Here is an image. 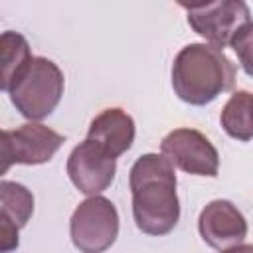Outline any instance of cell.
Here are the masks:
<instances>
[{
  "mask_svg": "<svg viewBox=\"0 0 253 253\" xmlns=\"http://www.w3.org/2000/svg\"><path fill=\"white\" fill-rule=\"evenodd\" d=\"M34 59L30 51L28 40L12 30L2 32L0 36V61H2V79L0 89L8 93L10 85L16 81V77L28 67V63Z\"/></svg>",
  "mask_w": 253,
  "mask_h": 253,
  "instance_id": "11",
  "label": "cell"
},
{
  "mask_svg": "<svg viewBox=\"0 0 253 253\" xmlns=\"http://www.w3.org/2000/svg\"><path fill=\"white\" fill-rule=\"evenodd\" d=\"M117 158H113L103 146L85 138L79 142L67 158V176L71 184L85 196H101L117 174Z\"/></svg>",
  "mask_w": 253,
  "mask_h": 253,
  "instance_id": "8",
  "label": "cell"
},
{
  "mask_svg": "<svg viewBox=\"0 0 253 253\" xmlns=\"http://www.w3.org/2000/svg\"><path fill=\"white\" fill-rule=\"evenodd\" d=\"M162 156L176 168L194 176H217L219 154L211 140L196 128H174L160 142Z\"/></svg>",
  "mask_w": 253,
  "mask_h": 253,
  "instance_id": "7",
  "label": "cell"
},
{
  "mask_svg": "<svg viewBox=\"0 0 253 253\" xmlns=\"http://www.w3.org/2000/svg\"><path fill=\"white\" fill-rule=\"evenodd\" d=\"M235 65L210 43L184 45L172 63V89L180 101L204 107L233 89Z\"/></svg>",
  "mask_w": 253,
  "mask_h": 253,
  "instance_id": "2",
  "label": "cell"
},
{
  "mask_svg": "<svg viewBox=\"0 0 253 253\" xmlns=\"http://www.w3.org/2000/svg\"><path fill=\"white\" fill-rule=\"evenodd\" d=\"M134 134L136 128L132 117L119 107L101 111L91 121L87 130V138L103 146L113 158H119L132 146Z\"/></svg>",
  "mask_w": 253,
  "mask_h": 253,
  "instance_id": "10",
  "label": "cell"
},
{
  "mask_svg": "<svg viewBox=\"0 0 253 253\" xmlns=\"http://www.w3.org/2000/svg\"><path fill=\"white\" fill-rule=\"evenodd\" d=\"M174 166L162 154H142L128 172L132 194V217L146 235H166L180 219V202L176 194Z\"/></svg>",
  "mask_w": 253,
  "mask_h": 253,
  "instance_id": "1",
  "label": "cell"
},
{
  "mask_svg": "<svg viewBox=\"0 0 253 253\" xmlns=\"http://www.w3.org/2000/svg\"><path fill=\"white\" fill-rule=\"evenodd\" d=\"M18 227L8 221L6 217H0V251L2 253H10L14 249H18L20 239H18Z\"/></svg>",
  "mask_w": 253,
  "mask_h": 253,
  "instance_id": "15",
  "label": "cell"
},
{
  "mask_svg": "<svg viewBox=\"0 0 253 253\" xmlns=\"http://www.w3.org/2000/svg\"><path fill=\"white\" fill-rule=\"evenodd\" d=\"M65 136L42 123H26L14 130H2V172L12 164H45L61 148Z\"/></svg>",
  "mask_w": 253,
  "mask_h": 253,
  "instance_id": "6",
  "label": "cell"
},
{
  "mask_svg": "<svg viewBox=\"0 0 253 253\" xmlns=\"http://www.w3.org/2000/svg\"><path fill=\"white\" fill-rule=\"evenodd\" d=\"M219 123L223 130L241 142L253 138V93L235 91L221 109Z\"/></svg>",
  "mask_w": 253,
  "mask_h": 253,
  "instance_id": "12",
  "label": "cell"
},
{
  "mask_svg": "<svg viewBox=\"0 0 253 253\" xmlns=\"http://www.w3.org/2000/svg\"><path fill=\"white\" fill-rule=\"evenodd\" d=\"M198 231L210 247L225 251L243 243L247 237V221L229 200H211L200 211Z\"/></svg>",
  "mask_w": 253,
  "mask_h": 253,
  "instance_id": "9",
  "label": "cell"
},
{
  "mask_svg": "<svg viewBox=\"0 0 253 253\" xmlns=\"http://www.w3.org/2000/svg\"><path fill=\"white\" fill-rule=\"evenodd\" d=\"M0 217L12 221L18 229H22L34 213V196L24 184L18 182H0Z\"/></svg>",
  "mask_w": 253,
  "mask_h": 253,
  "instance_id": "13",
  "label": "cell"
},
{
  "mask_svg": "<svg viewBox=\"0 0 253 253\" xmlns=\"http://www.w3.org/2000/svg\"><path fill=\"white\" fill-rule=\"evenodd\" d=\"M221 253H253V245L251 243H241V245H235V247H229Z\"/></svg>",
  "mask_w": 253,
  "mask_h": 253,
  "instance_id": "16",
  "label": "cell"
},
{
  "mask_svg": "<svg viewBox=\"0 0 253 253\" xmlns=\"http://www.w3.org/2000/svg\"><path fill=\"white\" fill-rule=\"evenodd\" d=\"M63 87L65 79L57 63L38 55L10 85L8 95L24 119L38 123L55 111L61 101Z\"/></svg>",
  "mask_w": 253,
  "mask_h": 253,
  "instance_id": "3",
  "label": "cell"
},
{
  "mask_svg": "<svg viewBox=\"0 0 253 253\" xmlns=\"http://www.w3.org/2000/svg\"><path fill=\"white\" fill-rule=\"evenodd\" d=\"M188 12L190 28L210 45L223 49L231 43L237 30L251 22L249 6L241 0H217L206 4H180Z\"/></svg>",
  "mask_w": 253,
  "mask_h": 253,
  "instance_id": "5",
  "label": "cell"
},
{
  "mask_svg": "<svg viewBox=\"0 0 253 253\" xmlns=\"http://www.w3.org/2000/svg\"><path fill=\"white\" fill-rule=\"evenodd\" d=\"M229 45L235 51L239 65L245 71V75L253 77V22L241 26L237 30V34L233 36Z\"/></svg>",
  "mask_w": 253,
  "mask_h": 253,
  "instance_id": "14",
  "label": "cell"
},
{
  "mask_svg": "<svg viewBox=\"0 0 253 253\" xmlns=\"http://www.w3.org/2000/svg\"><path fill=\"white\" fill-rule=\"evenodd\" d=\"M69 235L81 253H105L119 235V211L105 196L83 200L69 221Z\"/></svg>",
  "mask_w": 253,
  "mask_h": 253,
  "instance_id": "4",
  "label": "cell"
}]
</instances>
